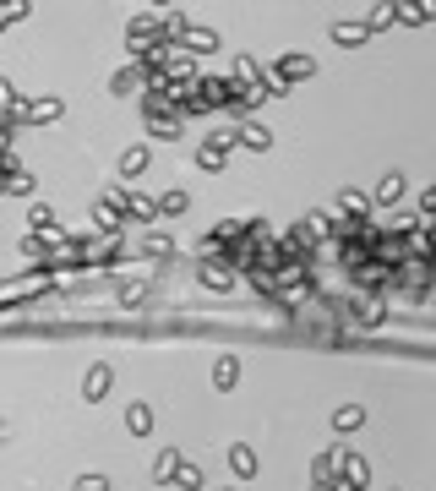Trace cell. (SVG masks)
Wrapping results in <instances>:
<instances>
[{
  "label": "cell",
  "instance_id": "13",
  "mask_svg": "<svg viewBox=\"0 0 436 491\" xmlns=\"http://www.w3.org/2000/svg\"><path fill=\"white\" fill-rule=\"evenodd\" d=\"M191 49H218V33H208V28H186Z\"/></svg>",
  "mask_w": 436,
  "mask_h": 491
},
{
  "label": "cell",
  "instance_id": "12",
  "mask_svg": "<svg viewBox=\"0 0 436 491\" xmlns=\"http://www.w3.org/2000/svg\"><path fill=\"white\" fill-rule=\"evenodd\" d=\"M360 420H366V409H338V415H332V426H338V431H354V426H360Z\"/></svg>",
  "mask_w": 436,
  "mask_h": 491
},
{
  "label": "cell",
  "instance_id": "9",
  "mask_svg": "<svg viewBox=\"0 0 436 491\" xmlns=\"http://www.w3.org/2000/svg\"><path fill=\"white\" fill-rule=\"evenodd\" d=\"M147 169V147H125L120 153V175H142Z\"/></svg>",
  "mask_w": 436,
  "mask_h": 491
},
{
  "label": "cell",
  "instance_id": "15",
  "mask_svg": "<svg viewBox=\"0 0 436 491\" xmlns=\"http://www.w3.org/2000/svg\"><path fill=\"white\" fill-rule=\"evenodd\" d=\"M158 207H164V213H186L191 197H186V191H164V197H158Z\"/></svg>",
  "mask_w": 436,
  "mask_h": 491
},
{
  "label": "cell",
  "instance_id": "25",
  "mask_svg": "<svg viewBox=\"0 0 436 491\" xmlns=\"http://www.w3.org/2000/svg\"><path fill=\"white\" fill-rule=\"evenodd\" d=\"M6 22H11V17H0V28H6Z\"/></svg>",
  "mask_w": 436,
  "mask_h": 491
},
{
  "label": "cell",
  "instance_id": "21",
  "mask_svg": "<svg viewBox=\"0 0 436 491\" xmlns=\"http://www.w3.org/2000/svg\"><path fill=\"white\" fill-rule=\"evenodd\" d=\"M387 22H393V6H376L371 17H366V28H371V33H376V28H387Z\"/></svg>",
  "mask_w": 436,
  "mask_h": 491
},
{
  "label": "cell",
  "instance_id": "4",
  "mask_svg": "<svg viewBox=\"0 0 436 491\" xmlns=\"http://www.w3.org/2000/svg\"><path fill=\"white\" fill-rule=\"evenodd\" d=\"M398 197H404V175H382V181H376V197H371V202H382V207H393Z\"/></svg>",
  "mask_w": 436,
  "mask_h": 491
},
{
  "label": "cell",
  "instance_id": "20",
  "mask_svg": "<svg viewBox=\"0 0 436 491\" xmlns=\"http://www.w3.org/2000/svg\"><path fill=\"white\" fill-rule=\"evenodd\" d=\"M27 219H33V229H49V224H55V207H44V202H39Z\"/></svg>",
  "mask_w": 436,
  "mask_h": 491
},
{
  "label": "cell",
  "instance_id": "19",
  "mask_svg": "<svg viewBox=\"0 0 436 491\" xmlns=\"http://www.w3.org/2000/svg\"><path fill=\"white\" fill-rule=\"evenodd\" d=\"M404 11V22H431L436 17V6H398Z\"/></svg>",
  "mask_w": 436,
  "mask_h": 491
},
{
  "label": "cell",
  "instance_id": "16",
  "mask_svg": "<svg viewBox=\"0 0 436 491\" xmlns=\"http://www.w3.org/2000/svg\"><path fill=\"white\" fill-rule=\"evenodd\" d=\"M17 109H22V104H17V93H11V82L0 77V115H11V121H17Z\"/></svg>",
  "mask_w": 436,
  "mask_h": 491
},
{
  "label": "cell",
  "instance_id": "2",
  "mask_svg": "<svg viewBox=\"0 0 436 491\" xmlns=\"http://www.w3.org/2000/svg\"><path fill=\"white\" fill-rule=\"evenodd\" d=\"M311 71H316L311 55H284L278 71H273V87H284V82H294V77H311Z\"/></svg>",
  "mask_w": 436,
  "mask_h": 491
},
{
  "label": "cell",
  "instance_id": "7",
  "mask_svg": "<svg viewBox=\"0 0 436 491\" xmlns=\"http://www.w3.org/2000/svg\"><path fill=\"white\" fill-rule=\"evenodd\" d=\"M147 131H153V137H180V115H164V109H158V115H147Z\"/></svg>",
  "mask_w": 436,
  "mask_h": 491
},
{
  "label": "cell",
  "instance_id": "5",
  "mask_svg": "<svg viewBox=\"0 0 436 491\" xmlns=\"http://www.w3.org/2000/svg\"><path fill=\"white\" fill-rule=\"evenodd\" d=\"M332 39H338V44H366L371 28H366V22H332Z\"/></svg>",
  "mask_w": 436,
  "mask_h": 491
},
{
  "label": "cell",
  "instance_id": "17",
  "mask_svg": "<svg viewBox=\"0 0 436 491\" xmlns=\"http://www.w3.org/2000/svg\"><path fill=\"white\" fill-rule=\"evenodd\" d=\"M229 464H235L240 475H251V470H256V453H251V448H235V453H229Z\"/></svg>",
  "mask_w": 436,
  "mask_h": 491
},
{
  "label": "cell",
  "instance_id": "24",
  "mask_svg": "<svg viewBox=\"0 0 436 491\" xmlns=\"http://www.w3.org/2000/svg\"><path fill=\"white\" fill-rule=\"evenodd\" d=\"M175 480H180V486H202V475L191 470V464H180V470H175Z\"/></svg>",
  "mask_w": 436,
  "mask_h": 491
},
{
  "label": "cell",
  "instance_id": "18",
  "mask_svg": "<svg viewBox=\"0 0 436 491\" xmlns=\"http://www.w3.org/2000/svg\"><path fill=\"white\" fill-rule=\"evenodd\" d=\"M344 480L360 491V486H366V464H360V459H344Z\"/></svg>",
  "mask_w": 436,
  "mask_h": 491
},
{
  "label": "cell",
  "instance_id": "1",
  "mask_svg": "<svg viewBox=\"0 0 436 491\" xmlns=\"http://www.w3.org/2000/svg\"><path fill=\"white\" fill-rule=\"evenodd\" d=\"M229 147H235V137H218V131H213L208 143L197 147V164H202V169H224V159H229Z\"/></svg>",
  "mask_w": 436,
  "mask_h": 491
},
{
  "label": "cell",
  "instance_id": "22",
  "mask_svg": "<svg viewBox=\"0 0 436 491\" xmlns=\"http://www.w3.org/2000/svg\"><path fill=\"white\" fill-rule=\"evenodd\" d=\"M147 426H153V415L142 404H131V431H147Z\"/></svg>",
  "mask_w": 436,
  "mask_h": 491
},
{
  "label": "cell",
  "instance_id": "3",
  "mask_svg": "<svg viewBox=\"0 0 436 491\" xmlns=\"http://www.w3.org/2000/svg\"><path fill=\"white\" fill-rule=\"evenodd\" d=\"M17 121H61V99H39V104H22Z\"/></svg>",
  "mask_w": 436,
  "mask_h": 491
},
{
  "label": "cell",
  "instance_id": "8",
  "mask_svg": "<svg viewBox=\"0 0 436 491\" xmlns=\"http://www.w3.org/2000/svg\"><path fill=\"white\" fill-rule=\"evenodd\" d=\"M338 213H354V219H366V213H371V197H360V191H344V197H338Z\"/></svg>",
  "mask_w": 436,
  "mask_h": 491
},
{
  "label": "cell",
  "instance_id": "23",
  "mask_svg": "<svg viewBox=\"0 0 436 491\" xmlns=\"http://www.w3.org/2000/svg\"><path fill=\"white\" fill-rule=\"evenodd\" d=\"M175 470H180V459H175V453H164V459H158V470H153V475L164 480V475H175Z\"/></svg>",
  "mask_w": 436,
  "mask_h": 491
},
{
  "label": "cell",
  "instance_id": "10",
  "mask_svg": "<svg viewBox=\"0 0 436 491\" xmlns=\"http://www.w3.org/2000/svg\"><path fill=\"white\" fill-rule=\"evenodd\" d=\"M235 143H246V147H256V153H268V126H246V131H240V137H235Z\"/></svg>",
  "mask_w": 436,
  "mask_h": 491
},
{
  "label": "cell",
  "instance_id": "14",
  "mask_svg": "<svg viewBox=\"0 0 436 491\" xmlns=\"http://www.w3.org/2000/svg\"><path fill=\"white\" fill-rule=\"evenodd\" d=\"M109 388V366H93V377H87V399H104Z\"/></svg>",
  "mask_w": 436,
  "mask_h": 491
},
{
  "label": "cell",
  "instance_id": "11",
  "mask_svg": "<svg viewBox=\"0 0 436 491\" xmlns=\"http://www.w3.org/2000/svg\"><path fill=\"white\" fill-rule=\"evenodd\" d=\"M235 377H240V366H235V360H218V366H213V382H218V388H235Z\"/></svg>",
  "mask_w": 436,
  "mask_h": 491
},
{
  "label": "cell",
  "instance_id": "6",
  "mask_svg": "<svg viewBox=\"0 0 436 491\" xmlns=\"http://www.w3.org/2000/svg\"><path fill=\"white\" fill-rule=\"evenodd\" d=\"M202 284H208V289H229V284H235L229 262H208V267H202Z\"/></svg>",
  "mask_w": 436,
  "mask_h": 491
}]
</instances>
